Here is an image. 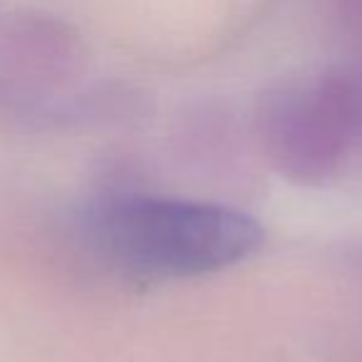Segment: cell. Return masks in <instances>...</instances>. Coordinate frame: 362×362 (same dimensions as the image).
I'll return each mask as SVG.
<instances>
[{"label":"cell","mask_w":362,"mask_h":362,"mask_svg":"<svg viewBox=\"0 0 362 362\" xmlns=\"http://www.w3.org/2000/svg\"><path fill=\"white\" fill-rule=\"evenodd\" d=\"M87 228L107 261L141 278L206 276L263 243L261 223L238 209L144 194L97 204Z\"/></svg>","instance_id":"6da1fadb"},{"label":"cell","mask_w":362,"mask_h":362,"mask_svg":"<svg viewBox=\"0 0 362 362\" xmlns=\"http://www.w3.org/2000/svg\"><path fill=\"white\" fill-rule=\"evenodd\" d=\"M362 124V77L332 75L310 95H278L266 107V134L283 169L300 179L337 164L342 141Z\"/></svg>","instance_id":"7a4b0ae2"},{"label":"cell","mask_w":362,"mask_h":362,"mask_svg":"<svg viewBox=\"0 0 362 362\" xmlns=\"http://www.w3.org/2000/svg\"><path fill=\"white\" fill-rule=\"evenodd\" d=\"M77 40L70 28L47 16H18L8 25L0 42V62L3 67L28 80L60 70L75 55Z\"/></svg>","instance_id":"3957f363"}]
</instances>
